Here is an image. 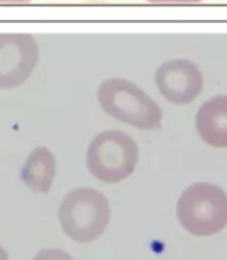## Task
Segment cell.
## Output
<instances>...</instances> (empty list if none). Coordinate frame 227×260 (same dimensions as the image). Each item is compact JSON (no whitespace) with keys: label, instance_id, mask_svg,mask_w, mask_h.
Instances as JSON below:
<instances>
[{"label":"cell","instance_id":"obj_4","mask_svg":"<svg viewBox=\"0 0 227 260\" xmlns=\"http://www.w3.org/2000/svg\"><path fill=\"white\" fill-rule=\"evenodd\" d=\"M140 158L137 143L122 130H104L94 137L86 152L89 173L104 182L117 184L129 178Z\"/></svg>","mask_w":227,"mask_h":260},{"label":"cell","instance_id":"obj_8","mask_svg":"<svg viewBox=\"0 0 227 260\" xmlns=\"http://www.w3.org/2000/svg\"><path fill=\"white\" fill-rule=\"evenodd\" d=\"M57 162L52 152L46 147L34 149L22 169V182L34 193H48L54 184Z\"/></svg>","mask_w":227,"mask_h":260},{"label":"cell","instance_id":"obj_3","mask_svg":"<svg viewBox=\"0 0 227 260\" xmlns=\"http://www.w3.org/2000/svg\"><path fill=\"white\" fill-rule=\"evenodd\" d=\"M110 219V207L106 196L92 187L71 190L59 208L62 231L78 243L98 239Z\"/></svg>","mask_w":227,"mask_h":260},{"label":"cell","instance_id":"obj_7","mask_svg":"<svg viewBox=\"0 0 227 260\" xmlns=\"http://www.w3.org/2000/svg\"><path fill=\"white\" fill-rule=\"evenodd\" d=\"M201 140L215 149H227V95L207 100L195 116Z\"/></svg>","mask_w":227,"mask_h":260},{"label":"cell","instance_id":"obj_11","mask_svg":"<svg viewBox=\"0 0 227 260\" xmlns=\"http://www.w3.org/2000/svg\"><path fill=\"white\" fill-rule=\"evenodd\" d=\"M31 2V0H0V4H7V5H13V4H26Z\"/></svg>","mask_w":227,"mask_h":260},{"label":"cell","instance_id":"obj_1","mask_svg":"<svg viewBox=\"0 0 227 260\" xmlns=\"http://www.w3.org/2000/svg\"><path fill=\"white\" fill-rule=\"evenodd\" d=\"M97 100L109 116L138 130L160 128L163 124L161 107L129 80H104L97 89Z\"/></svg>","mask_w":227,"mask_h":260},{"label":"cell","instance_id":"obj_12","mask_svg":"<svg viewBox=\"0 0 227 260\" xmlns=\"http://www.w3.org/2000/svg\"><path fill=\"white\" fill-rule=\"evenodd\" d=\"M0 260H8V252L2 246H0Z\"/></svg>","mask_w":227,"mask_h":260},{"label":"cell","instance_id":"obj_6","mask_svg":"<svg viewBox=\"0 0 227 260\" xmlns=\"http://www.w3.org/2000/svg\"><path fill=\"white\" fill-rule=\"evenodd\" d=\"M155 84L169 103L187 104L201 93L203 74L189 60H167L157 69Z\"/></svg>","mask_w":227,"mask_h":260},{"label":"cell","instance_id":"obj_9","mask_svg":"<svg viewBox=\"0 0 227 260\" xmlns=\"http://www.w3.org/2000/svg\"><path fill=\"white\" fill-rule=\"evenodd\" d=\"M33 260H74L68 252L59 248H46L39 251Z\"/></svg>","mask_w":227,"mask_h":260},{"label":"cell","instance_id":"obj_2","mask_svg":"<svg viewBox=\"0 0 227 260\" xmlns=\"http://www.w3.org/2000/svg\"><path fill=\"white\" fill-rule=\"evenodd\" d=\"M177 219L196 237L221 233L227 226V193L210 182L189 185L178 199Z\"/></svg>","mask_w":227,"mask_h":260},{"label":"cell","instance_id":"obj_5","mask_svg":"<svg viewBox=\"0 0 227 260\" xmlns=\"http://www.w3.org/2000/svg\"><path fill=\"white\" fill-rule=\"evenodd\" d=\"M40 57L31 34H0V89H17L30 80Z\"/></svg>","mask_w":227,"mask_h":260},{"label":"cell","instance_id":"obj_10","mask_svg":"<svg viewBox=\"0 0 227 260\" xmlns=\"http://www.w3.org/2000/svg\"><path fill=\"white\" fill-rule=\"evenodd\" d=\"M151 4H161V5H195L201 0H148Z\"/></svg>","mask_w":227,"mask_h":260}]
</instances>
